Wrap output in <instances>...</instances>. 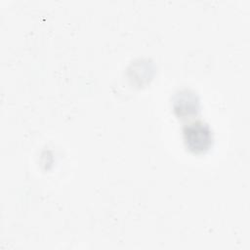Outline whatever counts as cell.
Returning <instances> with one entry per match:
<instances>
[{"label": "cell", "mask_w": 250, "mask_h": 250, "mask_svg": "<svg viewBox=\"0 0 250 250\" xmlns=\"http://www.w3.org/2000/svg\"><path fill=\"white\" fill-rule=\"evenodd\" d=\"M183 135L187 147L194 153L208 150L213 142V135L209 125L202 121H193L185 125Z\"/></svg>", "instance_id": "1"}, {"label": "cell", "mask_w": 250, "mask_h": 250, "mask_svg": "<svg viewBox=\"0 0 250 250\" xmlns=\"http://www.w3.org/2000/svg\"><path fill=\"white\" fill-rule=\"evenodd\" d=\"M175 113L183 118L196 114L198 100L196 95L189 90H183L176 94L173 102Z\"/></svg>", "instance_id": "2"}]
</instances>
